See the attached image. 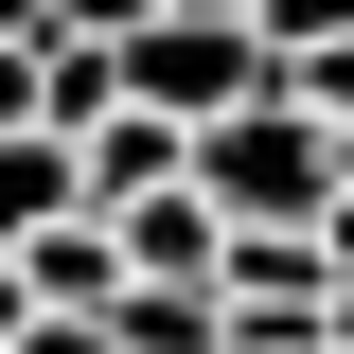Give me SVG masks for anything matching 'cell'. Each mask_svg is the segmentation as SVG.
<instances>
[{"mask_svg": "<svg viewBox=\"0 0 354 354\" xmlns=\"http://www.w3.org/2000/svg\"><path fill=\"white\" fill-rule=\"evenodd\" d=\"M195 177H213V213H230V230H319V213H337V124L266 88V106L195 124Z\"/></svg>", "mask_w": 354, "mask_h": 354, "instance_id": "1", "label": "cell"}, {"mask_svg": "<svg viewBox=\"0 0 354 354\" xmlns=\"http://www.w3.org/2000/svg\"><path fill=\"white\" fill-rule=\"evenodd\" d=\"M124 88L160 106V124H230V106L283 88V53H266V18H160V36L124 53Z\"/></svg>", "mask_w": 354, "mask_h": 354, "instance_id": "2", "label": "cell"}, {"mask_svg": "<svg viewBox=\"0 0 354 354\" xmlns=\"http://www.w3.org/2000/svg\"><path fill=\"white\" fill-rule=\"evenodd\" d=\"M71 213H88V142L71 124H0V248H36Z\"/></svg>", "mask_w": 354, "mask_h": 354, "instance_id": "3", "label": "cell"}, {"mask_svg": "<svg viewBox=\"0 0 354 354\" xmlns=\"http://www.w3.org/2000/svg\"><path fill=\"white\" fill-rule=\"evenodd\" d=\"M18 283H36L53 319H106L142 266H124V230H106V213H71V230H36V248H18Z\"/></svg>", "mask_w": 354, "mask_h": 354, "instance_id": "4", "label": "cell"}, {"mask_svg": "<svg viewBox=\"0 0 354 354\" xmlns=\"http://www.w3.org/2000/svg\"><path fill=\"white\" fill-rule=\"evenodd\" d=\"M195 177V124H160V106H124V124L88 142V213H142V195H177Z\"/></svg>", "mask_w": 354, "mask_h": 354, "instance_id": "5", "label": "cell"}, {"mask_svg": "<svg viewBox=\"0 0 354 354\" xmlns=\"http://www.w3.org/2000/svg\"><path fill=\"white\" fill-rule=\"evenodd\" d=\"M124 106H142V88H124V53H106V36H53V53H36V124H71V142H106Z\"/></svg>", "mask_w": 354, "mask_h": 354, "instance_id": "6", "label": "cell"}, {"mask_svg": "<svg viewBox=\"0 0 354 354\" xmlns=\"http://www.w3.org/2000/svg\"><path fill=\"white\" fill-rule=\"evenodd\" d=\"M124 354H230V283H124Z\"/></svg>", "mask_w": 354, "mask_h": 354, "instance_id": "7", "label": "cell"}, {"mask_svg": "<svg viewBox=\"0 0 354 354\" xmlns=\"http://www.w3.org/2000/svg\"><path fill=\"white\" fill-rule=\"evenodd\" d=\"M160 18H177V0H53V36H106V53H142Z\"/></svg>", "mask_w": 354, "mask_h": 354, "instance_id": "8", "label": "cell"}, {"mask_svg": "<svg viewBox=\"0 0 354 354\" xmlns=\"http://www.w3.org/2000/svg\"><path fill=\"white\" fill-rule=\"evenodd\" d=\"M283 106H319V124H354V36H337V53H283Z\"/></svg>", "mask_w": 354, "mask_h": 354, "instance_id": "9", "label": "cell"}, {"mask_svg": "<svg viewBox=\"0 0 354 354\" xmlns=\"http://www.w3.org/2000/svg\"><path fill=\"white\" fill-rule=\"evenodd\" d=\"M354 36V0H266V53H337Z\"/></svg>", "mask_w": 354, "mask_h": 354, "instance_id": "10", "label": "cell"}, {"mask_svg": "<svg viewBox=\"0 0 354 354\" xmlns=\"http://www.w3.org/2000/svg\"><path fill=\"white\" fill-rule=\"evenodd\" d=\"M18 354H124V319H53V301H36V319H18Z\"/></svg>", "mask_w": 354, "mask_h": 354, "instance_id": "11", "label": "cell"}, {"mask_svg": "<svg viewBox=\"0 0 354 354\" xmlns=\"http://www.w3.org/2000/svg\"><path fill=\"white\" fill-rule=\"evenodd\" d=\"M36 53L53 36H0V124H36Z\"/></svg>", "mask_w": 354, "mask_h": 354, "instance_id": "12", "label": "cell"}, {"mask_svg": "<svg viewBox=\"0 0 354 354\" xmlns=\"http://www.w3.org/2000/svg\"><path fill=\"white\" fill-rule=\"evenodd\" d=\"M0 36H53V0H0Z\"/></svg>", "mask_w": 354, "mask_h": 354, "instance_id": "13", "label": "cell"}, {"mask_svg": "<svg viewBox=\"0 0 354 354\" xmlns=\"http://www.w3.org/2000/svg\"><path fill=\"white\" fill-rule=\"evenodd\" d=\"M177 18H266V0H177Z\"/></svg>", "mask_w": 354, "mask_h": 354, "instance_id": "14", "label": "cell"}]
</instances>
